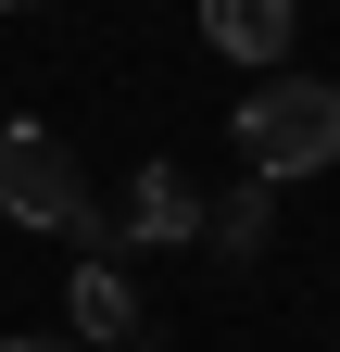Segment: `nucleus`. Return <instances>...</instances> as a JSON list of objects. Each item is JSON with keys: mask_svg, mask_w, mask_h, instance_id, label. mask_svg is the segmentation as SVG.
<instances>
[{"mask_svg": "<svg viewBox=\"0 0 340 352\" xmlns=\"http://www.w3.org/2000/svg\"><path fill=\"white\" fill-rule=\"evenodd\" d=\"M240 151H252V176H328L340 164V88L328 76H265L240 101Z\"/></svg>", "mask_w": 340, "mask_h": 352, "instance_id": "nucleus-1", "label": "nucleus"}, {"mask_svg": "<svg viewBox=\"0 0 340 352\" xmlns=\"http://www.w3.org/2000/svg\"><path fill=\"white\" fill-rule=\"evenodd\" d=\"M0 214H13V227H63V239H76L89 176H76V151L51 139V126H0Z\"/></svg>", "mask_w": 340, "mask_h": 352, "instance_id": "nucleus-2", "label": "nucleus"}, {"mask_svg": "<svg viewBox=\"0 0 340 352\" xmlns=\"http://www.w3.org/2000/svg\"><path fill=\"white\" fill-rule=\"evenodd\" d=\"M101 227H114V252H189V239H202L189 164H139V176H126V201L101 214Z\"/></svg>", "mask_w": 340, "mask_h": 352, "instance_id": "nucleus-3", "label": "nucleus"}, {"mask_svg": "<svg viewBox=\"0 0 340 352\" xmlns=\"http://www.w3.org/2000/svg\"><path fill=\"white\" fill-rule=\"evenodd\" d=\"M277 239V176H240V189H202V252L215 264H252Z\"/></svg>", "mask_w": 340, "mask_h": 352, "instance_id": "nucleus-4", "label": "nucleus"}, {"mask_svg": "<svg viewBox=\"0 0 340 352\" xmlns=\"http://www.w3.org/2000/svg\"><path fill=\"white\" fill-rule=\"evenodd\" d=\"M63 315H76V340H89V352H126V340H139V289H126V264H76V289H63Z\"/></svg>", "mask_w": 340, "mask_h": 352, "instance_id": "nucleus-5", "label": "nucleus"}, {"mask_svg": "<svg viewBox=\"0 0 340 352\" xmlns=\"http://www.w3.org/2000/svg\"><path fill=\"white\" fill-rule=\"evenodd\" d=\"M290 13H303V0H202V38H215L227 63H277L290 51Z\"/></svg>", "mask_w": 340, "mask_h": 352, "instance_id": "nucleus-6", "label": "nucleus"}, {"mask_svg": "<svg viewBox=\"0 0 340 352\" xmlns=\"http://www.w3.org/2000/svg\"><path fill=\"white\" fill-rule=\"evenodd\" d=\"M0 352H89V340H0Z\"/></svg>", "mask_w": 340, "mask_h": 352, "instance_id": "nucleus-7", "label": "nucleus"}, {"mask_svg": "<svg viewBox=\"0 0 340 352\" xmlns=\"http://www.w3.org/2000/svg\"><path fill=\"white\" fill-rule=\"evenodd\" d=\"M0 13H38V0H0Z\"/></svg>", "mask_w": 340, "mask_h": 352, "instance_id": "nucleus-8", "label": "nucleus"}, {"mask_svg": "<svg viewBox=\"0 0 340 352\" xmlns=\"http://www.w3.org/2000/svg\"><path fill=\"white\" fill-rule=\"evenodd\" d=\"M126 352H139V340H126Z\"/></svg>", "mask_w": 340, "mask_h": 352, "instance_id": "nucleus-9", "label": "nucleus"}]
</instances>
